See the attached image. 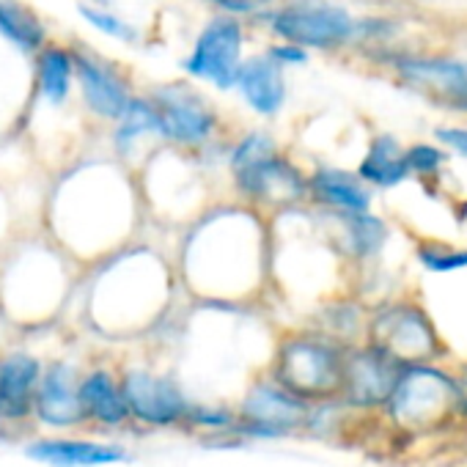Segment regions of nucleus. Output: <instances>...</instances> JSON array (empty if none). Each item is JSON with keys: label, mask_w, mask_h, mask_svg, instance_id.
<instances>
[{"label": "nucleus", "mask_w": 467, "mask_h": 467, "mask_svg": "<svg viewBox=\"0 0 467 467\" xmlns=\"http://www.w3.org/2000/svg\"><path fill=\"white\" fill-rule=\"evenodd\" d=\"M72 50H75V88L86 110L94 119L113 124L124 113L127 102L135 97L130 75L116 61L91 50L88 45H78Z\"/></svg>", "instance_id": "nucleus-9"}, {"label": "nucleus", "mask_w": 467, "mask_h": 467, "mask_svg": "<svg viewBox=\"0 0 467 467\" xmlns=\"http://www.w3.org/2000/svg\"><path fill=\"white\" fill-rule=\"evenodd\" d=\"M157 140H162L157 110L149 94H135L127 102L124 113L113 121V135H110L113 151L121 160H135Z\"/></svg>", "instance_id": "nucleus-20"}, {"label": "nucleus", "mask_w": 467, "mask_h": 467, "mask_svg": "<svg viewBox=\"0 0 467 467\" xmlns=\"http://www.w3.org/2000/svg\"><path fill=\"white\" fill-rule=\"evenodd\" d=\"M160 119V135L176 149H209L220 140L223 119L212 99L192 83H160L149 91Z\"/></svg>", "instance_id": "nucleus-4"}, {"label": "nucleus", "mask_w": 467, "mask_h": 467, "mask_svg": "<svg viewBox=\"0 0 467 467\" xmlns=\"http://www.w3.org/2000/svg\"><path fill=\"white\" fill-rule=\"evenodd\" d=\"M347 352L322 333H289L278 344L273 379L306 401L341 393Z\"/></svg>", "instance_id": "nucleus-3"}, {"label": "nucleus", "mask_w": 467, "mask_h": 467, "mask_svg": "<svg viewBox=\"0 0 467 467\" xmlns=\"http://www.w3.org/2000/svg\"><path fill=\"white\" fill-rule=\"evenodd\" d=\"M36 91L39 97L61 108L75 91V50L61 42H47L36 53Z\"/></svg>", "instance_id": "nucleus-22"}, {"label": "nucleus", "mask_w": 467, "mask_h": 467, "mask_svg": "<svg viewBox=\"0 0 467 467\" xmlns=\"http://www.w3.org/2000/svg\"><path fill=\"white\" fill-rule=\"evenodd\" d=\"M281 69H297V67H306L311 61V50L300 47V45H292V42H281L275 39L267 50H265Z\"/></svg>", "instance_id": "nucleus-29"}, {"label": "nucleus", "mask_w": 467, "mask_h": 467, "mask_svg": "<svg viewBox=\"0 0 467 467\" xmlns=\"http://www.w3.org/2000/svg\"><path fill=\"white\" fill-rule=\"evenodd\" d=\"M308 201L325 212H368L371 187L355 171L319 165L308 173Z\"/></svg>", "instance_id": "nucleus-18"}, {"label": "nucleus", "mask_w": 467, "mask_h": 467, "mask_svg": "<svg viewBox=\"0 0 467 467\" xmlns=\"http://www.w3.org/2000/svg\"><path fill=\"white\" fill-rule=\"evenodd\" d=\"M262 23L275 39L306 50H338L352 42L390 34L388 20L355 17L344 6L327 4V0H295V4L273 6Z\"/></svg>", "instance_id": "nucleus-2"}, {"label": "nucleus", "mask_w": 467, "mask_h": 467, "mask_svg": "<svg viewBox=\"0 0 467 467\" xmlns=\"http://www.w3.org/2000/svg\"><path fill=\"white\" fill-rule=\"evenodd\" d=\"M333 223V245L358 262L377 256L388 243V225L368 212H327Z\"/></svg>", "instance_id": "nucleus-19"}, {"label": "nucleus", "mask_w": 467, "mask_h": 467, "mask_svg": "<svg viewBox=\"0 0 467 467\" xmlns=\"http://www.w3.org/2000/svg\"><path fill=\"white\" fill-rule=\"evenodd\" d=\"M399 374H401V366L393 363L390 358H385L374 347L347 352L341 393H347V399L352 404L374 407L379 401H388Z\"/></svg>", "instance_id": "nucleus-13"}, {"label": "nucleus", "mask_w": 467, "mask_h": 467, "mask_svg": "<svg viewBox=\"0 0 467 467\" xmlns=\"http://www.w3.org/2000/svg\"><path fill=\"white\" fill-rule=\"evenodd\" d=\"M119 377H121L130 420H138L140 426L149 429L184 423L190 412V401L184 399L182 388L171 377L154 374L149 368H127Z\"/></svg>", "instance_id": "nucleus-11"}, {"label": "nucleus", "mask_w": 467, "mask_h": 467, "mask_svg": "<svg viewBox=\"0 0 467 467\" xmlns=\"http://www.w3.org/2000/svg\"><path fill=\"white\" fill-rule=\"evenodd\" d=\"M78 385H80V377L69 363L45 366L36 401H34V415L53 429H69V426L86 423Z\"/></svg>", "instance_id": "nucleus-14"}, {"label": "nucleus", "mask_w": 467, "mask_h": 467, "mask_svg": "<svg viewBox=\"0 0 467 467\" xmlns=\"http://www.w3.org/2000/svg\"><path fill=\"white\" fill-rule=\"evenodd\" d=\"M245 20L217 15L198 31L192 47L182 61V69L190 80L228 94L237 83V72L245 58Z\"/></svg>", "instance_id": "nucleus-5"}, {"label": "nucleus", "mask_w": 467, "mask_h": 467, "mask_svg": "<svg viewBox=\"0 0 467 467\" xmlns=\"http://www.w3.org/2000/svg\"><path fill=\"white\" fill-rule=\"evenodd\" d=\"M385 61L404 88L440 108L467 113V61L426 53H393Z\"/></svg>", "instance_id": "nucleus-7"}, {"label": "nucleus", "mask_w": 467, "mask_h": 467, "mask_svg": "<svg viewBox=\"0 0 467 467\" xmlns=\"http://www.w3.org/2000/svg\"><path fill=\"white\" fill-rule=\"evenodd\" d=\"M42 371L45 363L26 349L0 355V418L20 423L34 415Z\"/></svg>", "instance_id": "nucleus-15"}, {"label": "nucleus", "mask_w": 467, "mask_h": 467, "mask_svg": "<svg viewBox=\"0 0 467 467\" xmlns=\"http://www.w3.org/2000/svg\"><path fill=\"white\" fill-rule=\"evenodd\" d=\"M80 404L86 423L99 429H119L130 420L127 399L121 390V377L113 368L97 366L80 377Z\"/></svg>", "instance_id": "nucleus-17"}, {"label": "nucleus", "mask_w": 467, "mask_h": 467, "mask_svg": "<svg viewBox=\"0 0 467 467\" xmlns=\"http://www.w3.org/2000/svg\"><path fill=\"white\" fill-rule=\"evenodd\" d=\"M206 4L214 6L217 15H231L240 20H265V15L273 9V4H267V0H206Z\"/></svg>", "instance_id": "nucleus-28"}, {"label": "nucleus", "mask_w": 467, "mask_h": 467, "mask_svg": "<svg viewBox=\"0 0 467 467\" xmlns=\"http://www.w3.org/2000/svg\"><path fill=\"white\" fill-rule=\"evenodd\" d=\"M368 187H379V190H393L399 184H404L410 179V165H407V149L388 132L374 135L366 157L360 160L358 171H355Z\"/></svg>", "instance_id": "nucleus-21"}, {"label": "nucleus", "mask_w": 467, "mask_h": 467, "mask_svg": "<svg viewBox=\"0 0 467 467\" xmlns=\"http://www.w3.org/2000/svg\"><path fill=\"white\" fill-rule=\"evenodd\" d=\"M434 135H437V140L445 143L451 151L467 157V130H464V127H440Z\"/></svg>", "instance_id": "nucleus-30"}, {"label": "nucleus", "mask_w": 467, "mask_h": 467, "mask_svg": "<svg viewBox=\"0 0 467 467\" xmlns=\"http://www.w3.org/2000/svg\"><path fill=\"white\" fill-rule=\"evenodd\" d=\"M228 176L237 195L265 209H295L308 201V173L278 149L267 130H248L228 146Z\"/></svg>", "instance_id": "nucleus-1"}, {"label": "nucleus", "mask_w": 467, "mask_h": 467, "mask_svg": "<svg viewBox=\"0 0 467 467\" xmlns=\"http://www.w3.org/2000/svg\"><path fill=\"white\" fill-rule=\"evenodd\" d=\"M368 338H371L368 347L379 349L401 368L423 363L437 352V333L429 317L410 303L382 308L368 325Z\"/></svg>", "instance_id": "nucleus-8"}, {"label": "nucleus", "mask_w": 467, "mask_h": 467, "mask_svg": "<svg viewBox=\"0 0 467 467\" xmlns=\"http://www.w3.org/2000/svg\"><path fill=\"white\" fill-rule=\"evenodd\" d=\"M456 401H459L456 385L442 371L423 363L404 366L388 396L390 415L407 429L437 423L456 407Z\"/></svg>", "instance_id": "nucleus-6"}, {"label": "nucleus", "mask_w": 467, "mask_h": 467, "mask_svg": "<svg viewBox=\"0 0 467 467\" xmlns=\"http://www.w3.org/2000/svg\"><path fill=\"white\" fill-rule=\"evenodd\" d=\"M78 17L97 34H102L105 39H113L119 45H127V47H135L140 42V31L135 23L124 20L119 12H113L110 6H99V4H91V0H80L78 4Z\"/></svg>", "instance_id": "nucleus-24"}, {"label": "nucleus", "mask_w": 467, "mask_h": 467, "mask_svg": "<svg viewBox=\"0 0 467 467\" xmlns=\"http://www.w3.org/2000/svg\"><path fill=\"white\" fill-rule=\"evenodd\" d=\"M418 262L429 273H453L467 267V248H451L445 243H420Z\"/></svg>", "instance_id": "nucleus-25"}, {"label": "nucleus", "mask_w": 467, "mask_h": 467, "mask_svg": "<svg viewBox=\"0 0 467 467\" xmlns=\"http://www.w3.org/2000/svg\"><path fill=\"white\" fill-rule=\"evenodd\" d=\"M0 420H4V418H0Z\"/></svg>", "instance_id": "nucleus-31"}, {"label": "nucleus", "mask_w": 467, "mask_h": 467, "mask_svg": "<svg viewBox=\"0 0 467 467\" xmlns=\"http://www.w3.org/2000/svg\"><path fill=\"white\" fill-rule=\"evenodd\" d=\"M237 415L245 434L278 437L303 429L311 418V410L306 399L286 390L278 379L265 377L248 388Z\"/></svg>", "instance_id": "nucleus-10"}, {"label": "nucleus", "mask_w": 467, "mask_h": 467, "mask_svg": "<svg viewBox=\"0 0 467 467\" xmlns=\"http://www.w3.org/2000/svg\"><path fill=\"white\" fill-rule=\"evenodd\" d=\"M184 426H195L201 431H240V415L225 407H192L184 418Z\"/></svg>", "instance_id": "nucleus-26"}, {"label": "nucleus", "mask_w": 467, "mask_h": 467, "mask_svg": "<svg viewBox=\"0 0 467 467\" xmlns=\"http://www.w3.org/2000/svg\"><path fill=\"white\" fill-rule=\"evenodd\" d=\"M0 36L23 53H39L50 42V26L23 0H0Z\"/></svg>", "instance_id": "nucleus-23"}, {"label": "nucleus", "mask_w": 467, "mask_h": 467, "mask_svg": "<svg viewBox=\"0 0 467 467\" xmlns=\"http://www.w3.org/2000/svg\"><path fill=\"white\" fill-rule=\"evenodd\" d=\"M26 456L50 467H105L127 459V451L113 442L78 437H42L26 445Z\"/></svg>", "instance_id": "nucleus-16"}, {"label": "nucleus", "mask_w": 467, "mask_h": 467, "mask_svg": "<svg viewBox=\"0 0 467 467\" xmlns=\"http://www.w3.org/2000/svg\"><path fill=\"white\" fill-rule=\"evenodd\" d=\"M448 162V154L440 149V146H431V143H415L407 149V165H410V173H418V176H437L442 171V165Z\"/></svg>", "instance_id": "nucleus-27"}, {"label": "nucleus", "mask_w": 467, "mask_h": 467, "mask_svg": "<svg viewBox=\"0 0 467 467\" xmlns=\"http://www.w3.org/2000/svg\"><path fill=\"white\" fill-rule=\"evenodd\" d=\"M234 91L240 94L245 108L256 113L259 119H275L286 108L289 99V83L286 69H281L267 53L245 56L237 72Z\"/></svg>", "instance_id": "nucleus-12"}]
</instances>
